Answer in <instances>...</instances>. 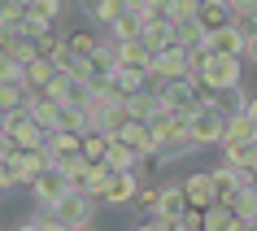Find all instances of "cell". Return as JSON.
<instances>
[{"instance_id": "obj_1", "label": "cell", "mask_w": 257, "mask_h": 231, "mask_svg": "<svg viewBox=\"0 0 257 231\" xmlns=\"http://www.w3.org/2000/svg\"><path fill=\"white\" fill-rule=\"evenodd\" d=\"M192 79L201 83L205 92H231V87H240V57H222V53H196Z\"/></svg>"}, {"instance_id": "obj_2", "label": "cell", "mask_w": 257, "mask_h": 231, "mask_svg": "<svg viewBox=\"0 0 257 231\" xmlns=\"http://www.w3.org/2000/svg\"><path fill=\"white\" fill-rule=\"evenodd\" d=\"M227 127H231V118L214 105V100H205V105L188 118V136L196 140V149H201V144H222V140H227Z\"/></svg>"}, {"instance_id": "obj_3", "label": "cell", "mask_w": 257, "mask_h": 231, "mask_svg": "<svg viewBox=\"0 0 257 231\" xmlns=\"http://www.w3.org/2000/svg\"><path fill=\"white\" fill-rule=\"evenodd\" d=\"M92 214H96V196H92V192H66L57 205H48V218H57V222L70 227V231L87 227Z\"/></svg>"}, {"instance_id": "obj_4", "label": "cell", "mask_w": 257, "mask_h": 231, "mask_svg": "<svg viewBox=\"0 0 257 231\" xmlns=\"http://www.w3.org/2000/svg\"><path fill=\"white\" fill-rule=\"evenodd\" d=\"M192 66H196V53H188L183 44H170L153 57V74L157 83H170V79H192Z\"/></svg>"}, {"instance_id": "obj_5", "label": "cell", "mask_w": 257, "mask_h": 231, "mask_svg": "<svg viewBox=\"0 0 257 231\" xmlns=\"http://www.w3.org/2000/svg\"><path fill=\"white\" fill-rule=\"evenodd\" d=\"M5 162L14 166V179H18V183H27V188H31V183L53 166V157H48V149H18L14 157H5Z\"/></svg>"}, {"instance_id": "obj_6", "label": "cell", "mask_w": 257, "mask_h": 231, "mask_svg": "<svg viewBox=\"0 0 257 231\" xmlns=\"http://www.w3.org/2000/svg\"><path fill=\"white\" fill-rule=\"evenodd\" d=\"M136 192H140V175H136V170H113V175L105 179V188H100V196H96V201H105V205H126V201H136Z\"/></svg>"}, {"instance_id": "obj_7", "label": "cell", "mask_w": 257, "mask_h": 231, "mask_svg": "<svg viewBox=\"0 0 257 231\" xmlns=\"http://www.w3.org/2000/svg\"><path fill=\"white\" fill-rule=\"evenodd\" d=\"M31 192H35V201H40V205H57L66 192H74V188H70V179L61 175V166L53 162L40 179H35V183H31Z\"/></svg>"}, {"instance_id": "obj_8", "label": "cell", "mask_w": 257, "mask_h": 231, "mask_svg": "<svg viewBox=\"0 0 257 231\" xmlns=\"http://www.w3.org/2000/svg\"><path fill=\"white\" fill-rule=\"evenodd\" d=\"M188 196H183V183H166L162 188V205H157V214L153 218H162V222H170V227H179L183 218H188Z\"/></svg>"}, {"instance_id": "obj_9", "label": "cell", "mask_w": 257, "mask_h": 231, "mask_svg": "<svg viewBox=\"0 0 257 231\" xmlns=\"http://www.w3.org/2000/svg\"><path fill=\"white\" fill-rule=\"evenodd\" d=\"M244 48H248V35L240 27L209 31V40H205V53H222V57H244Z\"/></svg>"}, {"instance_id": "obj_10", "label": "cell", "mask_w": 257, "mask_h": 231, "mask_svg": "<svg viewBox=\"0 0 257 231\" xmlns=\"http://www.w3.org/2000/svg\"><path fill=\"white\" fill-rule=\"evenodd\" d=\"M118 140H122V144H131V149L140 153V162H144V157H157V140H153L149 123H136V118H131V123L118 131Z\"/></svg>"}, {"instance_id": "obj_11", "label": "cell", "mask_w": 257, "mask_h": 231, "mask_svg": "<svg viewBox=\"0 0 257 231\" xmlns=\"http://www.w3.org/2000/svg\"><path fill=\"white\" fill-rule=\"evenodd\" d=\"M205 31H222V27H235V9L231 0H201V18H196Z\"/></svg>"}, {"instance_id": "obj_12", "label": "cell", "mask_w": 257, "mask_h": 231, "mask_svg": "<svg viewBox=\"0 0 257 231\" xmlns=\"http://www.w3.org/2000/svg\"><path fill=\"white\" fill-rule=\"evenodd\" d=\"M183 196H188L192 209H209V205H218V192H214V179H209V175L183 179Z\"/></svg>"}, {"instance_id": "obj_13", "label": "cell", "mask_w": 257, "mask_h": 231, "mask_svg": "<svg viewBox=\"0 0 257 231\" xmlns=\"http://www.w3.org/2000/svg\"><path fill=\"white\" fill-rule=\"evenodd\" d=\"M83 14L92 18V22H105V27H113L118 18H126L131 9H126V0H79Z\"/></svg>"}, {"instance_id": "obj_14", "label": "cell", "mask_w": 257, "mask_h": 231, "mask_svg": "<svg viewBox=\"0 0 257 231\" xmlns=\"http://www.w3.org/2000/svg\"><path fill=\"white\" fill-rule=\"evenodd\" d=\"M126 109H131V118H136V123H153L157 113H166L162 96L153 92V87H144V92H136L131 100H126Z\"/></svg>"}, {"instance_id": "obj_15", "label": "cell", "mask_w": 257, "mask_h": 231, "mask_svg": "<svg viewBox=\"0 0 257 231\" xmlns=\"http://www.w3.org/2000/svg\"><path fill=\"white\" fill-rule=\"evenodd\" d=\"M201 227L205 231H244V222L240 218H235V209H231V205H209V209H205L201 214Z\"/></svg>"}, {"instance_id": "obj_16", "label": "cell", "mask_w": 257, "mask_h": 231, "mask_svg": "<svg viewBox=\"0 0 257 231\" xmlns=\"http://www.w3.org/2000/svg\"><path fill=\"white\" fill-rule=\"evenodd\" d=\"M209 179H214V192H218V201H222V205L244 188V175L235 170V166H227V162L218 166V170H209Z\"/></svg>"}, {"instance_id": "obj_17", "label": "cell", "mask_w": 257, "mask_h": 231, "mask_svg": "<svg viewBox=\"0 0 257 231\" xmlns=\"http://www.w3.org/2000/svg\"><path fill=\"white\" fill-rule=\"evenodd\" d=\"M113 53H118V66H126V70H153V53L144 48V40L113 44Z\"/></svg>"}, {"instance_id": "obj_18", "label": "cell", "mask_w": 257, "mask_h": 231, "mask_svg": "<svg viewBox=\"0 0 257 231\" xmlns=\"http://www.w3.org/2000/svg\"><path fill=\"white\" fill-rule=\"evenodd\" d=\"M153 140H157V149H162L166 140H179V136H188V118H175V113H157L149 123Z\"/></svg>"}, {"instance_id": "obj_19", "label": "cell", "mask_w": 257, "mask_h": 231, "mask_svg": "<svg viewBox=\"0 0 257 231\" xmlns=\"http://www.w3.org/2000/svg\"><path fill=\"white\" fill-rule=\"evenodd\" d=\"M87 66H92V83H100V79H113L118 74V53H113V40L109 44H100L92 57H87Z\"/></svg>"}, {"instance_id": "obj_20", "label": "cell", "mask_w": 257, "mask_h": 231, "mask_svg": "<svg viewBox=\"0 0 257 231\" xmlns=\"http://www.w3.org/2000/svg\"><path fill=\"white\" fill-rule=\"evenodd\" d=\"M57 74H61V70H57V61H48V57H40V61H31V66L22 70V83H27L31 92H44V87H48V83H53Z\"/></svg>"}, {"instance_id": "obj_21", "label": "cell", "mask_w": 257, "mask_h": 231, "mask_svg": "<svg viewBox=\"0 0 257 231\" xmlns=\"http://www.w3.org/2000/svg\"><path fill=\"white\" fill-rule=\"evenodd\" d=\"M57 166H61V175L70 179V188H74V192H87V175H92L96 162H87L83 153H74V157H61Z\"/></svg>"}, {"instance_id": "obj_22", "label": "cell", "mask_w": 257, "mask_h": 231, "mask_svg": "<svg viewBox=\"0 0 257 231\" xmlns=\"http://www.w3.org/2000/svg\"><path fill=\"white\" fill-rule=\"evenodd\" d=\"M48 157L53 162H61V157H74V153H83V136H74V131H48Z\"/></svg>"}, {"instance_id": "obj_23", "label": "cell", "mask_w": 257, "mask_h": 231, "mask_svg": "<svg viewBox=\"0 0 257 231\" xmlns=\"http://www.w3.org/2000/svg\"><path fill=\"white\" fill-rule=\"evenodd\" d=\"M57 131L87 136V131H92V113H87L83 105H61V113H57Z\"/></svg>"}, {"instance_id": "obj_24", "label": "cell", "mask_w": 257, "mask_h": 231, "mask_svg": "<svg viewBox=\"0 0 257 231\" xmlns=\"http://www.w3.org/2000/svg\"><path fill=\"white\" fill-rule=\"evenodd\" d=\"M31 118H35V123L44 127V131H57V113H61V105H57L53 96H44V92H35L31 96Z\"/></svg>"}, {"instance_id": "obj_25", "label": "cell", "mask_w": 257, "mask_h": 231, "mask_svg": "<svg viewBox=\"0 0 257 231\" xmlns=\"http://www.w3.org/2000/svg\"><path fill=\"white\" fill-rule=\"evenodd\" d=\"M205 40H209V31L201 22H175V44H183L188 53H205Z\"/></svg>"}, {"instance_id": "obj_26", "label": "cell", "mask_w": 257, "mask_h": 231, "mask_svg": "<svg viewBox=\"0 0 257 231\" xmlns=\"http://www.w3.org/2000/svg\"><path fill=\"white\" fill-rule=\"evenodd\" d=\"M136 162H140V153L131 149V144H122L118 136L109 140V153H105V166H109V170H136Z\"/></svg>"}, {"instance_id": "obj_27", "label": "cell", "mask_w": 257, "mask_h": 231, "mask_svg": "<svg viewBox=\"0 0 257 231\" xmlns=\"http://www.w3.org/2000/svg\"><path fill=\"white\" fill-rule=\"evenodd\" d=\"M31 87L27 83H0V109H5V113H14V109H27L31 105Z\"/></svg>"}, {"instance_id": "obj_28", "label": "cell", "mask_w": 257, "mask_h": 231, "mask_svg": "<svg viewBox=\"0 0 257 231\" xmlns=\"http://www.w3.org/2000/svg\"><path fill=\"white\" fill-rule=\"evenodd\" d=\"M170 44H175V22H153V27H144V48L153 57L162 53V48H170Z\"/></svg>"}, {"instance_id": "obj_29", "label": "cell", "mask_w": 257, "mask_h": 231, "mask_svg": "<svg viewBox=\"0 0 257 231\" xmlns=\"http://www.w3.org/2000/svg\"><path fill=\"white\" fill-rule=\"evenodd\" d=\"M227 205L235 209V218H240L244 227H248V222H257V192H253V188H240Z\"/></svg>"}, {"instance_id": "obj_30", "label": "cell", "mask_w": 257, "mask_h": 231, "mask_svg": "<svg viewBox=\"0 0 257 231\" xmlns=\"http://www.w3.org/2000/svg\"><path fill=\"white\" fill-rule=\"evenodd\" d=\"M209 100H214V105L222 109L227 118H240L244 109H248V100H244V92H240V87H231V92H209Z\"/></svg>"}, {"instance_id": "obj_31", "label": "cell", "mask_w": 257, "mask_h": 231, "mask_svg": "<svg viewBox=\"0 0 257 231\" xmlns=\"http://www.w3.org/2000/svg\"><path fill=\"white\" fill-rule=\"evenodd\" d=\"M113 44H131V40H144V22H140L136 14H126V18H118L113 22Z\"/></svg>"}, {"instance_id": "obj_32", "label": "cell", "mask_w": 257, "mask_h": 231, "mask_svg": "<svg viewBox=\"0 0 257 231\" xmlns=\"http://www.w3.org/2000/svg\"><path fill=\"white\" fill-rule=\"evenodd\" d=\"M257 140V127H253V118L248 113H240V118H231V127H227V140L222 144H253Z\"/></svg>"}, {"instance_id": "obj_33", "label": "cell", "mask_w": 257, "mask_h": 231, "mask_svg": "<svg viewBox=\"0 0 257 231\" xmlns=\"http://www.w3.org/2000/svg\"><path fill=\"white\" fill-rule=\"evenodd\" d=\"M109 140L113 136H105V131H87V136H83V157H87V162H105Z\"/></svg>"}, {"instance_id": "obj_34", "label": "cell", "mask_w": 257, "mask_h": 231, "mask_svg": "<svg viewBox=\"0 0 257 231\" xmlns=\"http://www.w3.org/2000/svg\"><path fill=\"white\" fill-rule=\"evenodd\" d=\"M66 48H70L74 57H83V61H87V57L100 48V40H96L92 31H74V35H66Z\"/></svg>"}, {"instance_id": "obj_35", "label": "cell", "mask_w": 257, "mask_h": 231, "mask_svg": "<svg viewBox=\"0 0 257 231\" xmlns=\"http://www.w3.org/2000/svg\"><path fill=\"white\" fill-rule=\"evenodd\" d=\"M192 149H196V140H192V136H179V140H166L162 149H157V157H162V162H179V157H188Z\"/></svg>"}, {"instance_id": "obj_36", "label": "cell", "mask_w": 257, "mask_h": 231, "mask_svg": "<svg viewBox=\"0 0 257 231\" xmlns=\"http://www.w3.org/2000/svg\"><path fill=\"white\" fill-rule=\"evenodd\" d=\"M166 14H170V22H196L201 18V0H170Z\"/></svg>"}, {"instance_id": "obj_37", "label": "cell", "mask_w": 257, "mask_h": 231, "mask_svg": "<svg viewBox=\"0 0 257 231\" xmlns=\"http://www.w3.org/2000/svg\"><path fill=\"white\" fill-rule=\"evenodd\" d=\"M27 14H31V18H40V22H48V27H53L57 18H61V0H31V5H27Z\"/></svg>"}, {"instance_id": "obj_38", "label": "cell", "mask_w": 257, "mask_h": 231, "mask_svg": "<svg viewBox=\"0 0 257 231\" xmlns=\"http://www.w3.org/2000/svg\"><path fill=\"white\" fill-rule=\"evenodd\" d=\"M22 61H14L9 53H0V83H22Z\"/></svg>"}, {"instance_id": "obj_39", "label": "cell", "mask_w": 257, "mask_h": 231, "mask_svg": "<svg viewBox=\"0 0 257 231\" xmlns=\"http://www.w3.org/2000/svg\"><path fill=\"white\" fill-rule=\"evenodd\" d=\"M35 48H40V57H48V61H57V53H61V48H66V40H61V35H53V31H48V35H40V40H35Z\"/></svg>"}, {"instance_id": "obj_40", "label": "cell", "mask_w": 257, "mask_h": 231, "mask_svg": "<svg viewBox=\"0 0 257 231\" xmlns=\"http://www.w3.org/2000/svg\"><path fill=\"white\" fill-rule=\"evenodd\" d=\"M113 175V170H109L105 162H96L92 166V175H87V192H92V196H100V188H105V179Z\"/></svg>"}, {"instance_id": "obj_41", "label": "cell", "mask_w": 257, "mask_h": 231, "mask_svg": "<svg viewBox=\"0 0 257 231\" xmlns=\"http://www.w3.org/2000/svg\"><path fill=\"white\" fill-rule=\"evenodd\" d=\"M136 205H140V209H149V214H157V205H162V188H140L136 192Z\"/></svg>"}, {"instance_id": "obj_42", "label": "cell", "mask_w": 257, "mask_h": 231, "mask_svg": "<svg viewBox=\"0 0 257 231\" xmlns=\"http://www.w3.org/2000/svg\"><path fill=\"white\" fill-rule=\"evenodd\" d=\"M235 27H240L248 40H253V35H257V14H235Z\"/></svg>"}, {"instance_id": "obj_43", "label": "cell", "mask_w": 257, "mask_h": 231, "mask_svg": "<svg viewBox=\"0 0 257 231\" xmlns=\"http://www.w3.org/2000/svg\"><path fill=\"white\" fill-rule=\"evenodd\" d=\"M5 188H18V179H14V166L0 157V192H5Z\"/></svg>"}, {"instance_id": "obj_44", "label": "cell", "mask_w": 257, "mask_h": 231, "mask_svg": "<svg viewBox=\"0 0 257 231\" xmlns=\"http://www.w3.org/2000/svg\"><path fill=\"white\" fill-rule=\"evenodd\" d=\"M131 231H175V227L162 222V218H149V222H140V227H131Z\"/></svg>"}, {"instance_id": "obj_45", "label": "cell", "mask_w": 257, "mask_h": 231, "mask_svg": "<svg viewBox=\"0 0 257 231\" xmlns=\"http://www.w3.org/2000/svg\"><path fill=\"white\" fill-rule=\"evenodd\" d=\"M235 14H257V0H231Z\"/></svg>"}, {"instance_id": "obj_46", "label": "cell", "mask_w": 257, "mask_h": 231, "mask_svg": "<svg viewBox=\"0 0 257 231\" xmlns=\"http://www.w3.org/2000/svg\"><path fill=\"white\" fill-rule=\"evenodd\" d=\"M40 227H44V231H70V227H61L57 218H40Z\"/></svg>"}, {"instance_id": "obj_47", "label": "cell", "mask_w": 257, "mask_h": 231, "mask_svg": "<svg viewBox=\"0 0 257 231\" xmlns=\"http://www.w3.org/2000/svg\"><path fill=\"white\" fill-rule=\"evenodd\" d=\"M244 57H248V61H253V66H257V35H253V40H248V48H244Z\"/></svg>"}, {"instance_id": "obj_48", "label": "cell", "mask_w": 257, "mask_h": 231, "mask_svg": "<svg viewBox=\"0 0 257 231\" xmlns=\"http://www.w3.org/2000/svg\"><path fill=\"white\" fill-rule=\"evenodd\" d=\"M244 113H248V118H253V127H257V96L248 100V109H244Z\"/></svg>"}, {"instance_id": "obj_49", "label": "cell", "mask_w": 257, "mask_h": 231, "mask_svg": "<svg viewBox=\"0 0 257 231\" xmlns=\"http://www.w3.org/2000/svg\"><path fill=\"white\" fill-rule=\"evenodd\" d=\"M18 231H44V227H40V222H22Z\"/></svg>"}, {"instance_id": "obj_50", "label": "cell", "mask_w": 257, "mask_h": 231, "mask_svg": "<svg viewBox=\"0 0 257 231\" xmlns=\"http://www.w3.org/2000/svg\"><path fill=\"white\" fill-rule=\"evenodd\" d=\"M175 231H205V227H192V222H179Z\"/></svg>"}, {"instance_id": "obj_51", "label": "cell", "mask_w": 257, "mask_h": 231, "mask_svg": "<svg viewBox=\"0 0 257 231\" xmlns=\"http://www.w3.org/2000/svg\"><path fill=\"white\" fill-rule=\"evenodd\" d=\"M0 131H5V109H0Z\"/></svg>"}, {"instance_id": "obj_52", "label": "cell", "mask_w": 257, "mask_h": 231, "mask_svg": "<svg viewBox=\"0 0 257 231\" xmlns=\"http://www.w3.org/2000/svg\"><path fill=\"white\" fill-rule=\"evenodd\" d=\"M244 231H257V222H248V227H244Z\"/></svg>"}, {"instance_id": "obj_53", "label": "cell", "mask_w": 257, "mask_h": 231, "mask_svg": "<svg viewBox=\"0 0 257 231\" xmlns=\"http://www.w3.org/2000/svg\"><path fill=\"white\" fill-rule=\"evenodd\" d=\"M253 192H257V179H253Z\"/></svg>"}, {"instance_id": "obj_54", "label": "cell", "mask_w": 257, "mask_h": 231, "mask_svg": "<svg viewBox=\"0 0 257 231\" xmlns=\"http://www.w3.org/2000/svg\"><path fill=\"white\" fill-rule=\"evenodd\" d=\"M79 231H87V227H79Z\"/></svg>"}, {"instance_id": "obj_55", "label": "cell", "mask_w": 257, "mask_h": 231, "mask_svg": "<svg viewBox=\"0 0 257 231\" xmlns=\"http://www.w3.org/2000/svg\"><path fill=\"white\" fill-rule=\"evenodd\" d=\"M0 5H5V0H0Z\"/></svg>"}]
</instances>
